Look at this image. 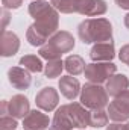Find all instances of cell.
I'll use <instances>...</instances> for the list:
<instances>
[{
	"instance_id": "obj_18",
	"label": "cell",
	"mask_w": 129,
	"mask_h": 130,
	"mask_svg": "<svg viewBox=\"0 0 129 130\" xmlns=\"http://www.w3.org/2000/svg\"><path fill=\"white\" fill-rule=\"evenodd\" d=\"M56 9L53 8L52 3H47L44 0H33L32 3L29 5V14L32 15L35 20L44 18L47 15H50L52 12H55Z\"/></svg>"
},
{
	"instance_id": "obj_14",
	"label": "cell",
	"mask_w": 129,
	"mask_h": 130,
	"mask_svg": "<svg viewBox=\"0 0 129 130\" xmlns=\"http://www.w3.org/2000/svg\"><path fill=\"white\" fill-rule=\"evenodd\" d=\"M129 88V79L125 74H112L108 80H106V92L111 97H117L122 92H125Z\"/></svg>"
},
{
	"instance_id": "obj_31",
	"label": "cell",
	"mask_w": 129,
	"mask_h": 130,
	"mask_svg": "<svg viewBox=\"0 0 129 130\" xmlns=\"http://www.w3.org/2000/svg\"><path fill=\"white\" fill-rule=\"evenodd\" d=\"M125 26L129 29V14H126V15H125Z\"/></svg>"
},
{
	"instance_id": "obj_9",
	"label": "cell",
	"mask_w": 129,
	"mask_h": 130,
	"mask_svg": "<svg viewBox=\"0 0 129 130\" xmlns=\"http://www.w3.org/2000/svg\"><path fill=\"white\" fill-rule=\"evenodd\" d=\"M50 47H53L58 53H67V52H70V50H73V47H74V38H73V35L68 32H65V30H61V32H56L50 39H49V42H47Z\"/></svg>"
},
{
	"instance_id": "obj_21",
	"label": "cell",
	"mask_w": 129,
	"mask_h": 130,
	"mask_svg": "<svg viewBox=\"0 0 129 130\" xmlns=\"http://www.w3.org/2000/svg\"><path fill=\"white\" fill-rule=\"evenodd\" d=\"M20 65L23 68H26L28 71H32V73L43 71V62H41V59L36 55H26V56H23L20 59Z\"/></svg>"
},
{
	"instance_id": "obj_29",
	"label": "cell",
	"mask_w": 129,
	"mask_h": 130,
	"mask_svg": "<svg viewBox=\"0 0 129 130\" xmlns=\"http://www.w3.org/2000/svg\"><path fill=\"white\" fill-rule=\"evenodd\" d=\"M115 3L122 9H129V0H115Z\"/></svg>"
},
{
	"instance_id": "obj_28",
	"label": "cell",
	"mask_w": 129,
	"mask_h": 130,
	"mask_svg": "<svg viewBox=\"0 0 129 130\" xmlns=\"http://www.w3.org/2000/svg\"><path fill=\"white\" fill-rule=\"evenodd\" d=\"M106 130H126V124H119V123H115V124L108 126Z\"/></svg>"
},
{
	"instance_id": "obj_30",
	"label": "cell",
	"mask_w": 129,
	"mask_h": 130,
	"mask_svg": "<svg viewBox=\"0 0 129 130\" xmlns=\"http://www.w3.org/2000/svg\"><path fill=\"white\" fill-rule=\"evenodd\" d=\"M8 21H9V12L3 8V30H5V27H6Z\"/></svg>"
},
{
	"instance_id": "obj_17",
	"label": "cell",
	"mask_w": 129,
	"mask_h": 130,
	"mask_svg": "<svg viewBox=\"0 0 129 130\" xmlns=\"http://www.w3.org/2000/svg\"><path fill=\"white\" fill-rule=\"evenodd\" d=\"M59 89H61V94L65 98L73 100V98L78 97L79 89H81V85H79V82L74 77L65 76V77H61V80H59Z\"/></svg>"
},
{
	"instance_id": "obj_1",
	"label": "cell",
	"mask_w": 129,
	"mask_h": 130,
	"mask_svg": "<svg viewBox=\"0 0 129 130\" xmlns=\"http://www.w3.org/2000/svg\"><path fill=\"white\" fill-rule=\"evenodd\" d=\"M79 38L84 44L112 41V26L106 18H88L78 27Z\"/></svg>"
},
{
	"instance_id": "obj_23",
	"label": "cell",
	"mask_w": 129,
	"mask_h": 130,
	"mask_svg": "<svg viewBox=\"0 0 129 130\" xmlns=\"http://www.w3.org/2000/svg\"><path fill=\"white\" fill-rule=\"evenodd\" d=\"M62 68H64V62L61 59H55V61H49V64L44 68V73L49 79H55V77L61 76Z\"/></svg>"
},
{
	"instance_id": "obj_4",
	"label": "cell",
	"mask_w": 129,
	"mask_h": 130,
	"mask_svg": "<svg viewBox=\"0 0 129 130\" xmlns=\"http://www.w3.org/2000/svg\"><path fill=\"white\" fill-rule=\"evenodd\" d=\"M85 77L91 82V83H103L106 82L114 73H115V65L111 62H94V64H88L85 67Z\"/></svg>"
},
{
	"instance_id": "obj_15",
	"label": "cell",
	"mask_w": 129,
	"mask_h": 130,
	"mask_svg": "<svg viewBox=\"0 0 129 130\" xmlns=\"http://www.w3.org/2000/svg\"><path fill=\"white\" fill-rule=\"evenodd\" d=\"M91 0H52V5L56 11L62 14H73L82 12Z\"/></svg>"
},
{
	"instance_id": "obj_8",
	"label": "cell",
	"mask_w": 129,
	"mask_h": 130,
	"mask_svg": "<svg viewBox=\"0 0 129 130\" xmlns=\"http://www.w3.org/2000/svg\"><path fill=\"white\" fill-rule=\"evenodd\" d=\"M67 110L74 127L84 129L90 126V112L85 109V106H82V103H70L67 104Z\"/></svg>"
},
{
	"instance_id": "obj_16",
	"label": "cell",
	"mask_w": 129,
	"mask_h": 130,
	"mask_svg": "<svg viewBox=\"0 0 129 130\" xmlns=\"http://www.w3.org/2000/svg\"><path fill=\"white\" fill-rule=\"evenodd\" d=\"M74 126L71 123V118L68 115V110H67V104L61 106L56 113H55V118L52 121V126L50 130H73Z\"/></svg>"
},
{
	"instance_id": "obj_32",
	"label": "cell",
	"mask_w": 129,
	"mask_h": 130,
	"mask_svg": "<svg viewBox=\"0 0 129 130\" xmlns=\"http://www.w3.org/2000/svg\"><path fill=\"white\" fill-rule=\"evenodd\" d=\"M126 130H129V123H128V124H126Z\"/></svg>"
},
{
	"instance_id": "obj_12",
	"label": "cell",
	"mask_w": 129,
	"mask_h": 130,
	"mask_svg": "<svg viewBox=\"0 0 129 130\" xmlns=\"http://www.w3.org/2000/svg\"><path fill=\"white\" fill-rule=\"evenodd\" d=\"M114 56H115V50H114L112 41H109V42H97L90 52V58L94 62L96 61L97 62H109Z\"/></svg>"
},
{
	"instance_id": "obj_19",
	"label": "cell",
	"mask_w": 129,
	"mask_h": 130,
	"mask_svg": "<svg viewBox=\"0 0 129 130\" xmlns=\"http://www.w3.org/2000/svg\"><path fill=\"white\" fill-rule=\"evenodd\" d=\"M64 65H65V70L73 74V76H78V74H82L85 71V62L84 59L79 56V55H70L67 56V59L64 61Z\"/></svg>"
},
{
	"instance_id": "obj_3",
	"label": "cell",
	"mask_w": 129,
	"mask_h": 130,
	"mask_svg": "<svg viewBox=\"0 0 129 130\" xmlns=\"http://www.w3.org/2000/svg\"><path fill=\"white\" fill-rule=\"evenodd\" d=\"M81 103L87 109H103L108 104V92L97 83H87L81 92Z\"/></svg>"
},
{
	"instance_id": "obj_7",
	"label": "cell",
	"mask_w": 129,
	"mask_h": 130,
	"mask_svg": "<svg viewBox=\"0 0 129 130\" xmlns=\"http://www.w3.org/2000/svg\"><path fill=\"white\" fill-rule=\"evenodd\" d=\"M8 77H9L11 85L15 89H20V91L28 89L31 86V83H32V77H31L29 71L26 68H23V67H12V68H9Z\"/></svg>"
},
{
	"instance_id": "obj_20",
	"label": "cell",
	"mask_w": 129,
	"mask_h": 130,
	"mask_svg": "<svg viewBox=\"0 0 129 130\" xmlns=\"http://www.w3.org/2000/svg\"><path fill=\"white\" fill-rule=\"evenodd\" d=\"M105 12H106L105 0H91L81 14L85 17H96V15H103Z\"/></svg>"
},
{
	"instance_id": "obj_10",
	"label": "cell",
	"mask_w": 129,
	"mask_h": 130,
	"mask_svg": "<svg viewBox=\"0 0 129 130\" xmlns=\"http://www.w3.org/2000/svg\"><path fill=\"white\" fill-rule=\"evenodd\" d=\"M18 48H20L18 36L14 32L3 30L0 38V55L5 58H9V56H14L18 52Z\"/></svg>"
},
{
	"instance_id": "obj_5",
	"label": "cell",
	"mask_w": 129,
	"mask_h": 130,
	"mask_svg": "<svg viewBox=\"0 0 129 130\" xmlns=\"http://www.w3.org/2000/svg\"><path fill=\"white\" fill-rule=\"evenodd\" d=\"M108 117L115 123L126 121L129 118V89L122 92L120 95H117L114 98V101L109 103Z\"/></svg>"
},
{
	"instance_id": "obj_13",
	"label": "cell",
	"mask_w": 129,
	"mask_h": 130,
	"mask_svg": "<svg viewBox=\"0 0 129 130\" xmlns=\"http://www.w3.org/2000/svg\"><path fill=\"white\" fill-rule=\"evenodd\" d=\"M8 113L14 118H26L29 113V100L24 95H14L8 101Z\"/></svg>"
},
{
	"instance_id": "obj_25",
	"label": "cell",
	"mask_w": 129,
	"mask_h": 130,
	"mask_svg": "<svg viewBox=\"0 0 129 130\" xmlns=\"http://www.w3.org/2000/svg\"><path fill=\"white\" fill-rule=\"evenodd\" d=\"M18 127L17 120L12 115H2L0 118V130H15Z\"/></svg>"
},
{
	"instance_id": "obj_11",
	"label": "cell",
	"mask_w": 129,
	"mask_h": 130,
	"mask_svg": "<svg viewBox=\"0 0 129 130\" xmlns=\"http://www.w3.org/2000/svg\"><path fill=\"white\" fill-rule=\"evenodd\" d=\"M50 124V120L46 113L40 110H31L26 118H23L24 130H46Z\"/></svg>"
},
{
	"instance_id": "obj_26",
	"label": "cell",
	"mask_w": 129,
	"mask_h": 130,
	"mask_svg": "<svg viewBox=\"0 0 129 130\" xmlns=\"http://www.w3.org/2000/svg\"><path fill=\"white\" fill-rule=\"evenodd\" d=\"M23 0H2V5L5 9H17L20 8Z\"/></svg>"
},
{
	"instance_id": "obj_22",
	"label": "cell",
	"mask_w": 129,
	"mask_h": 130,
	"mask_svg": "<svg viewBox=\"0 0 129 130\" xmlns=\"http://www.w3.org/2000/svg\"><path fill=\"white\" fill-rule=\"evenodd\" d=\"M108 112H105L103 109H96L93 112H90V126L91 127H103L108 124Z\"/></svg>"
},
{
	"instance_id": "obj_2",
	"label": "cell",
	"mask_w": 129,
	"mask_h": 130,
	"mask_svg": "<svg viewBox=\"0 0 129 130\" xmlns=\"http://www.w3.org/2000/svg\"><path fill=\"white\" fill-rule=\"evenodd\" d=\"M58 21H59V17H58L56 11L52 12L50 15L44 17V18L36 20L28 29V33H26L29 44L33 47H43V44L49 39V36L56 32Z\"/></svg>"
},
{
	"instance_id": "obj_6",
	"label": "cell",
	"mask_w": 129,
	"mask_h": 130,
	"mask_svg": "<svg viewBox=\"0 0 129 130\" xmlns=\"http://www.w3.org/2000/svg\"><path fill=\"white\" fill-rule=\"evenodd\" d=\"M35 103H36V106L40 107V109H43V110H46V112H52L56 106H58V103H59V95H58V92H56V89H53V88H43L38 94H36V97H35Z\"/></svg>"
},
{
	"instance_id": "obj_27",
	"label": "cell",
	"mask_w": 129,
	"mask_h": 130,
	"mask_svg": "<svg viewBox=\"0 0 129 130\" xmlns=\"http://www.w3.org/2000/svg\"><path fill=\"white\" fill-rule=\"evenodd\" d=\"M119 58H120V61H122L123 64L129 65V44H126V45H123V47L120 48Z\"/></svg>"
},
{
	"instance_id": "obj_24",
	"label": "cell",
	"mask_w": 129,
	"mask_h": 130,
	"mask_svg": "<svg viewBox=\"0 0 129 130\" xmlns=\"http://www.w3.org/2000/svg\"><path fill=\"white\" fill-rule=\"evenodd\" d=\"M40 56L41 58H44V59H47V61H55V59H59L61 58V53H58L53 47H50L49 44H46V45H43V47H40Z\"/></svg>"
}]
</instances>
